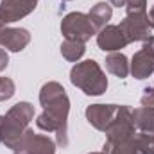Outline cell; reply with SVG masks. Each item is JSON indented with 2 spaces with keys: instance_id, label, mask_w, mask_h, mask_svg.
<instances>
[{
  "instance_id": "20",
  "label": "cell",
  "mask_w": 154,
  "mask_h": 154,
  "mask_svg": "<svg viewBox=\"0 0 154 154\" xmlns=\"http://www.w3.org/2000/svg\"><path fill=\"white\" fill-rule=\"evenodd\" d=\"M142 106H147V108H154V88L147 86L143 88V95H142Z\"/></svg>"
},
{
  "instance_id": "4",
  "label": "cell",
  "mask_w": 154,
  "mask_h": 154,
  "mask_svg": "<svg viewBox=\"0 0 154 154\" xmlns=\"http://www.w3.org/2000/svg\"><path fill=\"white\" fill-rule=\"evenodd\" d=\"M61 34L65 36V39L86 43L88 39H91V36H97V29L86 13L74 11L61 20Z\"/></svg>"
},
{
  "instance_id": "17",
  "label": "cell",
  "mask_w": 154,
  "mask_h": 154,
  "mask_svg": "<svg viewBox=\"0 0 154 154\" xmlns=\"http://www.w3.org/2000/svg\"><path fill=\"white\" fill-rule=\"evenodd\" d=\"M5 115L11 116L13 120H16L20 125L29 127V124L34 120V106H32L31 102L22 100V102H16L14 106H11Z\"/></svg>"
},
{
  "instance_id": "23",
  "label": "cell",
  "mask_w": 154,
  "mask_h": 154,
  "mask_svg": "<svg viewBox=\"0 0 154 154\" xmlns=\"http://www.w3.org/2000/svg\"><path fill=\"white\" fill-rule=\"evenodd\" d=\"M147 18H149V25H151V29H154V5L151 7V11L147 13Z\"/></svg>"
},
{
  "instance_id": "9",
  "label": "cell",
  "mask_w": 154,
  "mask_h": 154,
  "mask_svg": "<svg viewBox=\"0 0 154 154\" xmlns=\"http://www.w3.org/2000/svg\"><path fill=\"white\" fill-rule=\"evenodd\" d=\"M39 0H0V25L14 23L25 16H29Z\"/></svg>"
},
{
  "instance_id": "12",
  "label": "cell",
  "mask_w": 154,
  "mask_h": 154,
  "mask_svg": "<svg viewBox=\"0 0 154 154\" xmlns=\"http://www.w3.org/2000/svg\"><path fill=\"white\" fill-rule=\"evenodd\" d=\"M31 43V32L23 27L4 25L0 31V47L7 52H22Z\"/></svg>"
},
{
  "instance_id": "7",
  "label": "cell",
  "mask_w": 154,
  "mask_h": 154,
  "mask_svg": "<svg viewBox=\"0 0 154 154\" xmlns=\"http://www.w3.org/2000/svg\"><path fill=\"white\" fill-rule=\"evenodd\" d=\"M104 154H149V134L147 133H134L129 138L120 142H108L102 147Z\"/></svg>"
},
{
  "instance_id": "25",
  "label": "cell",
  "mask_w": 154,
  "mask_h": 154,
  "mask_svg": "<svg viewBox=\"0 0 154 154\" xmlns=\"http://www.w3.org/2000/svg\"><path fill=\"white\" fill-rule=\"evenodd\" d=\"M88 154H104V152H88Z\"/></svg>"
},
{
  "instance_id": "13",
  "label": "cell",
  "mask_w": 154,
  "mask_h": 154,
  "mask_svg": "<svg viewBox=\"0 0 154 154\" xmlns=\"http://www.w3.org/2000/svg\"><path fill=\"white\" fill-rule=\"evenodd\" d=\"M22 154H56V142L47 134H36L31 129Z\"/></svg>"
},
{
  "instance_id": "15",
  "label": "cell",
  "mask_w": 154,
  "mask_h": 154,
  "mask_svg": "<svg viewBox=\"0 0 154 154\" xmlns=\"http://www.w3.org/2000/svg\"><path fill=\"white\" fill-rule=\"evenodd\" d=\"M88 16H90V20H91V23L95 25L97 32H99L100 29H104L106 25H109V20H111V16H113V5H111L109 2H97V4L90 9Z\"/></svg>"
},
{
  "instance_id": "5",
  "label": "cell",
  "mask_w": 154,
  "mask_h": 154,
  "mask_svg": "<svg viewBox=\"0 0 154 154\" xmlns=\"http://www.w3.org/2000/svg\"><path fill=\"white\" fill-rule=\"evenodd\" d=\"M29 131V127L20 125L11 116L0 115V143L11 149L13 154H22Z\"/></svg>"
},
{
  "instance_id": "19",
  "label": "cell",
  "mask_w": 154,
  "mask_h": 154,
  "mask_svg": "<svg viewBox=\"0 0 154 154\" xmlns=\"http://www.w3.org/2000/svg\"><path fill=\"white\" fill-rule=\"evenodd\" d=\"M14 93H16L14 81L9 79V77H2V81H0V102H5V100L13 99Z\"/></svg>"
},
{
  "instance_id": "21",
  "label": "cell",
  "mask_w": 154,
  "mask_h": 154,
  "mask_svg": "<svg viewBox=\"0 0 154 154\" xmlns=\"http://www.w3.org/2000/svg\"><path fill=\"white\" fill-rule=\"evenodd\" d=\"M7 65H9V56H7V50L0 47V72H2V70H5V68H7Z\"/></svg>"
},
{
  "instance_id": "1",
  "label": "cell",
  "mask_w": 154,
  "mask_h": 154,
  "mask_svg": "<svg viewBox=\"0 0 154 154\" xmlns=\"http://www.w3.org/2000/svg\"><path fill=\"white\" fill-rule=\"evenodd\" d=\"M39 104L43 111L36 116L38 129L45 133H56V145H68V113H70V99L63 84L50 81L45 82L39 90Z\"/></svg>"
},
{
  "instance_id": "24",
  "label": "cell",
  "mask_w": 154,
  "mask_h": 154,
  "mask_svg": "<svg viewBox=\"0 0 154 154\" xmlns=\"http://www.w3.org/2000/svg\"><path fill=\"white\" fill-rule=\"evenodd\" d=\"M149 154H154V134H149Z\"/></svg>"
},
{
  "instance_id": "16",
  "label": "cell",
  "mask_w": 154,
  "mask_h": 154,
  "mask_svg": "<svg viewBox=\"0 0 154 154\" xmlns=\"http://www.w3.org/2000/svg\"><path fill=\"white\" fill-rule=\"evenodd\" d=\"M133 122L136 125V131L154 134V108L140 106L133 109Z\"/></svg>"
},
{
  "instance_id": "18",
  "label": "cell",
  "mask_w": 154,
  "mask_h": 154,
  "mask_svg": "<svg viewBox=\"0 0 154 154\" xmlns=\"http://www.w3.org/2000/svg\"><path fill=\"white\" fill-rule=\"evenodd\" d=\"M61 56L70 61V63H79V59L86 54V43L82 41H74V39H65L59 47Z\"/></svg>"
},
{
  "instance_id": "2",
  "label": "cell",
  "mask_w": 154,
  "mask_h": 154,
  "mask_svg": "<svg viewBox=\"0 0 154 154\" xmlns=\"http://www.w3.org/2000/svg\"><path fill=\"white\" fill-rule=\"evenodd\" d=\"M70 81L88 97H99L108 90V77L95 59L75 63L70 70Z\"/></svg>"
},
{
  "instance_id": "10",
  "label": "cell",
  "mask_w": 154,
  "mask_h": 154,
  "mask_svg": "<svg viewBox=\"0 0 154 154\" xmlns=\"http://www.w3.org/2000/svg\"><path fill=\"white\" fill-rule=\"evenodd\" d=\"M118 108H120V104H90L86 108L84 115L91 127L104 133L109 127V124L115 120Z\"/></svg>"
},
{
  "instance_id": "14",
  "label": "cell",
  "mask_w": 154,
  "mask_h": 154,
  "mask_svg": "<svg viewBox=\"0 0 154 154\" xmlns=\"http://www.w3.org/2000/svg\"><path fill=\"white\" fill-rule=\"evenodd\" d=\"M106 70L111 75L118 77V79H125L129 75V59L125 54L122 52H109L106 56Z\"/></svg>"
},
{
  "instance_id": "11",
  "label": "cell",
  "mask_w": 154,
  "mask_h": 154,
  "mask_svg": "<svg viewBox=\"0 0 154 154\" xmlns=\"http://www.w3.org/2000/svg\"><path fill=\"white\" fill-rule=\"evenodd\" d=\"M97 45L100 50L109 54V52H120V48H125L129 45V41L125 38L124 31L120 29V25L109 23L97 32Z\"/></svg>"
},
{
  "instance_id": "22",
  "label": "cell",
  "mask_w": 154,
  "mask_h": 154,
  "mask_svg": "<svg viewBox=\"0 0 154 154\" xmlns=\"http://www.w3.org/2000/svg\"><path fill=\"white\" fill-rule=\"evenodd\" d=\"M113 7H125V4H127V0H108Z\"/></svg>"
},
{
  "instance_id": "27",
  "label": "cell",
  "mask_w": 154,
  "mask_h": 154,
  "mask_svg": "<svg viewBox=\"0 0 154 154\" xmlns=\"http://www.w3.org/2000/svg\"><path fill=\"white\" fill-rule=\"evenodd\" d=\"M2 27H4V25H0V31H2Z\"/></svg>"
},
{
  "instance_id": "6",
  "label": "cell",
  "mask_w": 154,
  "mask_h": 154,
  "mask_svg": "<svg viewBox=\"0 0 154 154\" xmlns=\"http://www.w3.org/2000/svg\"><path fill=\"white\" fill-rule=\"evenodd\" d=\"M129 74L138 81H143L154 74V36L145 39L142 48L131 57Z\"/></svg>"
},
{
  "instance_id": "28",
  "label": "cell",
  "mask_w": 154,
  "mask_h": 154,
  "mask_svg": "<svg viewBox=\"0 0 154 154\" xmlns=\"http://www.w3.org/2000/svg\"><path fill=\"white\" fill-rule=\"evenodd\" d=\"M0 81H2V77H0Z\"/></svg>"
},
{
  "instance_id": "8",
  "label": "cell",
  "mask_w": 154,
  "mask_h": 154,
  "mask_svg": "<svg viewBox=\"0 0 154 154\" xmlns=\"http://www.w3.org/2000/svg\"><path fill=\"white\" fill-rule=\"evenodd\" d=\"M108 142H120L124 138H129L136 133V125L133 122V109L125 104H120L115 120L109 124V127L104 131Z\"/></svg>"
},
{
  "instance_id": "26",
  "label": "cell",
  "mask_w": 154,
  "mask_h": 154,
  "mask_svg": "<svg viewBox=\"0 0 154 154\" xmlns=\"http://www.w3.org/2000/svg\"><path fill=\"white\" fill-rule=\"evenodd\" d=\"M63 2H72V0H63Z\"/></svg>"
},
{
  "instance_id": "3",
  "label": "cell",
  "mask_w": 154,
  "mask_h": 154,
  "mask_svg": "<svg viewBox=\"0 0 154 154\" xmlns=\"http://www.w3.org/2000/svg\"><path fill=\"white\" fill-rule=\"evenodd\" d=\"M129 43L145 41L151 36V25L147 18V0H127L125 18L118 23Z\"/></svg>"
}]
</instances>
